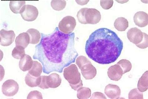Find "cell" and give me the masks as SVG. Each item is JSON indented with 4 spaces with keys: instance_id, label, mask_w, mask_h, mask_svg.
Here are the masks:
<instances>
[{
    "instance_id": "cell-19",
    "label": "cell",
    "mask_w": 148,
    "mask_h": 99,
    "mask_svg": "<svg viewBox=\"0 0 148 99\" xmlns=\"http://www.w3.org/2000/svg\"><path fill=\"white\" fill-rule=\"evenodd\" d=\"M29 35L30 43L33 44H37L40 42L41 38V35L38 30L31 28L26 32Z\"/></svg>"
},
{
    "instance_id": "cell-8",
    "label": "cell",
    "mask_w": 148,
    "mask_h": 99,
    "mask_svg": "<svg viewBox=\"0 0 148 99\" xmlns=\"http://www.w3.org/2000/svg\"><path fill=\"white\" fill-rule=\"evenodd\" d=\"M21 14L24 20L32 21L35 20L37 18L38 11L37 8L33 5H26Z\"/></svg>"
},
{
    "instance_id": "cell-13",
    "label": "cell",
    "mask_w": 148,
    "mask_h": 99,
    "mask_svg": "<svg viewBox=\"0 0 148 99\" xmlns=\"http://www.w3.org/2000/svg\"><path fill=\"white\" fill-rule=\"evenodd\" d=\"M104 92L109 98L117 99L120 97L121 91L119 86L109 84L105 88Z\"/></svg>"
},
{
    "instance_id": "cell-2",
    "label": "cell",
    "mask_w": 148,
    "mask_h": 99,
    "mask_svg": "<svg viewBox=\"0 0 148 99\" xmlns=\"http://www.w3.org/2000/svg\"><path fill=\"white\" fill-rule=\"evenodd\" d=\"M123 43L114 31L106 28L95 30L86 43L85 51L93 61L102 65L115 62L121 54Z\"/></svg>"
},
{
    "instance_id": "cell-6",
    "label": "cell",
    "mask_w": 148,
    "mask_h": 99,
    "mask_svg": "<svg viewBox=\"0 0 148 99\" xmlns=\"http://www.w3.org/2000/svg\"><path fill=\"white\" fill-rule=\"evenodd\" d=\"M76 25V19L71 16H67L64 18L58 25V28L60 31L65 34L72 33Z\"/></svg>"
},
{
    "instance_id": "cell-28",
    "label": "cell",
    "mask_w": 148,
    "mask_h": 99,
    "mask_svg": "<svg viewBox=\"0 0 148 99\" xmlns=\"http://www.w3.org/2000/svg\"><path fill=\"white\" fill-rule=\"evenodd\" d=\"M143 38L142 41L138 44L136 45L138 48L142 49H146L148 46V35L145 33H143Z\"/></svg>"
},
{
    "instance_id": "cell-21",
    "label": "cell",
    "mask_w": 148,
    "mask_h": 99,
    "mask_svg": "<svg viewBox=\"0 0 148 99\" xmlns=\"http://www.w3.org/2000/svg\"><path fill=\"white\" fill-rule=\"evenodd\" d=\"M41 76L36 77L28 73L25 77V81L27 85L33 88L39 85L41 81Z\"/></svg>"
},
{
    "instance_id": "cell-4",
    "label": "cell",
    "mask_w": 148,
    "mask_h": 99,
    "mask_svg": "<svg viewBox=\"0 0 148 99\" xmlns=\"http://www.w3.org/2000/svg\"><path fill=\"white\" fill-rule=\"evenodd\" d=\"M63 74L64 78L73 90L77 91L83 87V81L81 80V74L75 64H71L65 68Z\"/></svg>"
},
{
    "instance_id": "cell-14",
    "label": "cell",
    "mask_w": 148,
    "mask_h": 99,
    "mask_svg": "<svg viewBox=\"0 0 148 99\" xmlns=\"http://www.w3.org/2000/svg\"><path fill=\"white\" fill-rule=\"evenodd\" d=\"M134 21L136 26L144 27L148 25V14L143 11H139L136 13L134 17Z\"/></svg>"
},
{
    "instance_id": "cell-16",
    "label": "cell",
    "mask_w": 148,
    "mask_h": 99,
    "mask_svg": "<svg viewBox=\"0 0 148 99\" xmlns=\"http://www.w3.org/2000/svg\"><path fill=\"white\" fill-rule=\"evenodd\" d=\"M16 46H21L26 48L30 43L29 35L27 33H23L19 34L15 40Z\"/></svg>"
},
{
    "instance_id": "cell-3",
    "label": "cell",
    "mask_w": 148,
    "mask_h": 99,
    "mask_svg": "<svg viewBox=\"0 0 148 99\" xmlns=\"http://www.w3.org/2000/svg\"><path fill=\"white\" fill-rule=\"evenodd\" d=\"M77 17L79 22L83 24H96L100 21L101 18L99 10L87 8L81 9L78 12Z\"/></svg>"
},
{
    "instance_id": "cell-20",
    "label": "cell",
    "mask_w": 148,
    "mask_h": 99,
    "mask_svg": "<svg viewBox=\"0 0 148 99\" xmlns=\"http://www.w3.org/2000/svg\"><path fill=\"white\" fill-rule=\"evenodd\" d=\"M115 28L119 31H125L129 26L127 19L123 17H120L115 20L114 23Z\"/></svg>"
},
{
    "instance_id": "cell-26",
    "label": "cell",
    "mask_w": 148,
    "mask_h": 99,
    "mask_svg": "<svg viewBox=\"0 0 148 99\" xmlns=\"http://www.w3.org/2000/svg\"><path fill=\"white\" fill-rule=\"evenodd\" d=\"M117 64L119 65L122 68L124 74L129 72L132 68L131 62L126 59H122L119 61Z\"/></svg>"
},
{
    "instance_id": "cell-29",
    "label": "cell",
    "mask_w": 148,
    "mask_h": 99,
    "mask_svg": "<svg viewBox=\"0 0 148 99\" xmlns=\"http://www.w3.org/2000/svg\"><path fill=\"white\" fill-rule=\"evenodd\" d=\"M27 98L30 99H42V93L38 91H31L28 95Z\"/></svg>"
},
{
    "instance_id": "cell-7",
    "label": "cell",
    "mask_w": 148,
    "mask_h": 99,
    "mask_svg": "<svg viewBox=\"0 0 148 99\" xmlns=\"http://www.w3.org/2000/svg\"><path fill=\"white\" fill-rule=\"evenodd\" d=\"M2 92L5 96H13L18 92L19 85L17 82L13 80H7L2 86Z\"/></svg>"
},
{
    "instance_id": "cell-31",
    "label": "cell",
    "mask_w": 148,
    "mask_h": 99,
    "mask_svg": "<svg viewBox=\"0 0 148 99\" xmlns=\"http://www.w3.org/2000/svg\"><path fill=\"white\" fill-rule=\"evenodd\" d=\"M91 99H107L106 97L103 93L101 92H95L93 93Z\"/></svg>"
},
{
    "instance_id": "cell-9",
    "label": "cell",
    "mask_w": 148,
    "mask_h": 99,
    "mask_svg": "<svg viewBox=\"0 0 148 99\" xmlns=\"http://www.w3.org/2000/svg\"><path fill=\"white\" fill-rule=\"evenodd\" d=\"M82 74L86 80H90L94 78L97 73L95 67L92 64L90 61L85 63L79 67Z\"/></svg>"
},
{
    "instance_id": "cell-25",
    "label": "cell",
    "mask_w": 148,
    "mask_h": 99,
    "mask_svg": "<svg viewBox=\"0 0 148 99\" xmlns=\"http://www.w3.org/2000/svg\"><path fill=\"white\" fill-rule=\"evenodd\" d=\"M52 8L56 10L61 11L63 10L66 5L65 1L61 0H53L51 2Z\"/></svg>"
},
{
    "instance_id": "cell-27",
    "label": "cell",
    "mask_w": 148,
    "mask_h": 99,
    "mask_svg": "<svg viewBox=\"0 0 148 99\" xmlns=\"http://www.w3.org/2000/svg\"><path fill=\"white\" fill-rule=\"evenodd\" d=\"M128 98L130 99H143V92L139 91L138 89H134L132 90L128 94Z\"/></svg>"
},
{
    "instance_id": "cell-22",
    "label": "cell",
    "mask_w": 148,
    "mask_h": 99,
    "mask_svg": "<svg viewBox=\"0 0 148 99\" xmlns=\"http://www.w3.org/2000/svg\"><path fill=\"white\" fill-rule=\"evenodd\" d=\"M42 70V67L40 62L33 61L32 68L29 71L28 73L34 77H38L40 76Z\"/></svg>"
},
{
    "instance_id": "cell-23",
    "label": "cell",
    "mask_w": 148,
    "mask_h": 99,
    "mask_svg": "<svg viewBox=\"0 0 148 99\" xmlns=\"http://www.w3.org/2000/svg\"><path fill=\"white\" fill-rule=\"evenodd\" d=\"M91 90L85 87H82L77 90V97L80 99H87L90 97Z\"/></svg>"
},
{
    "instance_id": "cell-10",
    "label": "cell",
    "mask_w": 148,
    "mask_h": 99,
    "mask_svg": "<svg viewBox=\"0 0 148 99\" xmlns=\"http://www.w3.org/2000/svg\"><path fill=\"white\" fill-rule=\"evenodd\" d=\"M15 34L12 30L7 31L2 29L0 31V43L3 46L11 45L14 41Z\"/></svg>"
},
{
    "instance_id": "cell-30",
    "label": "cell",
    "mask_w": 148,
    "mask_h": 99,
    "mask_svg": "<svg viewBox=\"0 0 148 99\" xmlns=\"http://www.w3.org/2000/svg\"><path fill=\"white\" fill-rule=\"evenodd\" d=\"M114 3V1H100V5L104 10H108L111 8Z\"/></svg>"
},
{
    "instance_id": "cell-17",
    "label": "cell",
    "mask_w": 148,
    "mask_h": 99,
    "mask_svg": "<svg viewBox=\"0 0 148 99\" xmlns=\"http://www.w3.org/2000/svg\"><path fill=\"white\" fill-rule=\"evenodd\" d=\"M25 1H11L10 3V9L15 14H21L25 6Z\"/></svg>"
},
{
    "instance_id": "cell-12",
    "label": "cell",
    "mask_w": 148,
    "mask_h": 99,
    "mask_svg": "<svg viewBox=\"0 0 148 99\" xmlns=\"http://www.w3.org/2000/svg\"><path fill=\"white\" fill-rule=\"evenodd\" d=\"M107 73L109 78L115 81L119 80L124 74L122 68L117 64L111 66L108 69Z\"/></svg>"
},
{
    "instance_id": "cell-24",
    "label": "cell",
    "mask_w": 148,
    "mask_h": 99,
    "mask_svg": "<svg viewBox=\"0 0 148 99\" xmlns=\"http://www.w3.org/2000/svg\"><path fill=\"white\" fill-rule=\"evenodd\" d=\"M25 49L22 46H16L12 51L13 57L17 59H21L24 57L25 55Z\"/></svg>"
},
{
    "instance_id": "cell-15",
    "label": "cell",
    "mask_w": 148,
    "mask_h": 99,
    "mask_svg": "<svg viewBox=\"0 0 148 99\" xmlns=\"http://www.w3.org/2000/svg\"><path fill=\"white\" fill-rule=\"evenodd\" d=\"M33 62L32 57L29 55L25 54L19 61V68L23 72L29 70L32 68Z\"/></svg>"
},
{
    "instance_id": "cell-5",
    "label": "cell",
    "mask_w": 148,
    "mask_h": 99,
    "mask_svg": "<svg viewBox=\"0 0 148 99\" xmlns=\"http://www.w3.org/2000/svg\"><path fill=\"white\" fill-rule=\"evenodd\" d=\"M40 84L38 87L44 89L49 88H56L61 84L62 80L60 75L54 73L49 76H41Z\"/></svg>"
},
{
    "instance_id": "cell-18",
    "label": "cell",
    "mask_w": 148,
    "mask_h": 99,
    "mask_svg": "<svg viewBox=\"0 0 148 99\" xmlns=\"http://www.w3.org/2000/svg\"><path fill=\"white\" fill-rule=\"evenodd\" d=\"M148 71H146L140 78L138 84V89L139 91L144 92L148 89Z\"/></svg>"
},
{
    "instance_id": "cell-1",
    "label": "cell",
    "mask_w": 148,
    "mask_h": 99,
    "mask_svg": "<svg viewBox=\"0 0 148 99\" xmlns=\"http://www.w3.org/2000/svg\"><path fill=\"white\" fill-rule=\"evenodd\" d=\"M41 35L33 58L42 63L44 73H61L65 67L75 62L79 54L75 47V33L65 34L57 27L52 33Z\"/></svg>"
},
{
    "instance_id": "cell-11",
    "label": "cell",
    "mask_w": 148,
    "mask_h": 99,
    "mask_svg": "<svg viewBox=\"0 0 148 99\" xmlns=\"http://www.w3.org/2000/svg\"><path fill=\"white\" fill-rule=\"evenodd\" d=\"M143 33L137 27L132 28L127 31V36L130 41L136 45L142 41L143 38Z\"/></svg>"
}]
</instances>
